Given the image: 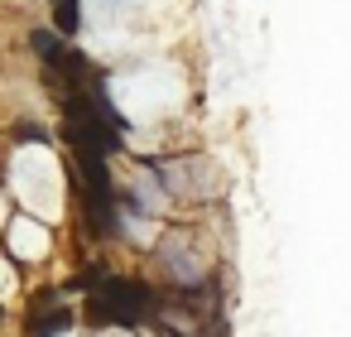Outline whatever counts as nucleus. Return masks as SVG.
I'll use <instances>...</instances> for the list:
<instances>
[{"instance_id":"1","label":"nucleus","mask_w":351,"mask_h":337,"mask_svg":"<svg viewBox=\"0 0 351 337\" xmlns=\"http://www.w3.org/2000/svg\"><path fill=\"white\" fill-rule=\"evenodd\" d=\"M10 193L25 202V212L34 222H58L63 217V198H68V183H63V164L49 145H25L15 150L10 159Z\"/></svg>"},{"instance_id":"2","label":"nucleus","mask_w":351,"mask_h":337,"mask_svg":"<svg viewBox=\"0 0 351 337\" xmlns=\"http://www.w3.org/2000/svg\"><path fill=\"white\" fill-rule=\"evenodd\" d=\"M183 78H178V68H169V63H149V68H135V73H121L116 82H111V102H116V111L125 116V121H135V126H149V121H164L169 111H178L183 106Z\"/></svg>"},{"instance_id":"3","label":"nucleus","mask_w":351,"mask_h":337,"mask_svg":"<svg viewBox=\"0 0 351 337\" xmlns=\"http://www.w3.org/2000/svg\"><path fill=\"white\" fill-rule=\"evenodd\" d=\"M49 246H53V236H49L44 222H34V217H15V222H10V251H15L20 260H44Z\"/></svg>"},{"instance_id":"4","label":"nucleus","mask_w":351,"mask_h":337,"mask_svg":"<svg viewBox=\"0 0 351 337\" xmlns=\"http://www.w3.org/2000/svg\"><path fill=\"white\" fill-rule=\"evenodd\" d=\"M10 284H15V279H10V265H5V260H0V299H5V294H10Z\"/></svg>"},{"instance_id":"5","label":"nucleus","mask_w":351,"mask_h":337,"mask_svg":"<svg viewBox=\"0 0 351 337\" xmlns=\"http://www.w3.org/2000/svg\"><path fill=\"white\" fill-rule=\"evenodd\" d=\"M0 222H5V198H0Z\"/></svg>"},{"instance_id":"6","label":"nucleus","mask_w":351,"mask_h":337,"mask_svg":"<svg viewBox=\"0 0 351 337\" xmlns=\"http://www.w3.org/2000/svg\"><path fill=\"white\" fill-rule=\"evenodd\" d=\"M106 337H130V332H106Z\"/></svg>"},{"instance_id":"7","label":"nucleus","mask_w":351,"mask_h":337,"mask_svg":"<svg viewBox=\"0 0 351 337\" xmlns=\"http://www.w3.org/2000/svg\"><path fill=\"white\" fill-rule=\"evenodd\" d=\"M63 337H73V332H63Z\"/></svg>"}]
</instances>
